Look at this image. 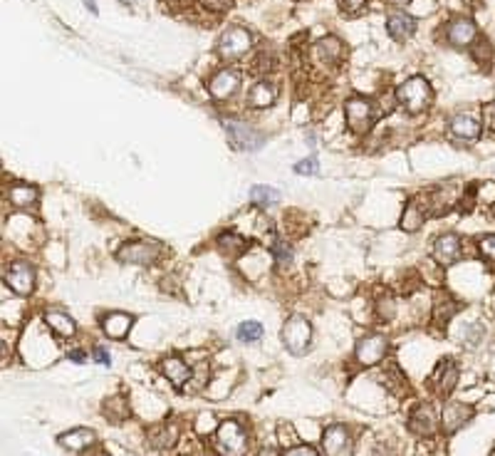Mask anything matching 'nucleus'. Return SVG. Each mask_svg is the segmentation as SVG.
I'll return each instance as SVG.
<instances>
[{"label": "nucleus", "mask_w": 495, "mask_h": 456, "mask_svg": "<svg viewBox=\"0 0 495 456\" xmlns=\"http://www.w3.org/2000/svg\"><path fill=\"white\" fill-rule=\"evenodd\" d=\"M478 253L485 258V261L495 263V233H488V236L480 238V241H478Z\"/></svg>", "instance_id": "35"}, {"label": "nucleus", "mask_w": 495, "mask_h": 456, "mask_svg": "<svg viewBox=\"0 0 495 456\" xmlns=\"http://www.w3.org/2000/svg\"><path fill=\"white\" fill-rule=\"evenodd\" d=\"M85 6L90 8L92 13H97V3H95V0H85Z\"/></svg>", "instance_id": "49"}, {"label": "nucleus", "mask_w": 495, "mask_h": 456, "mask_svg": "<svg viewBox=\"0 0 495 456\" xmlns=\"http://www.w3.org/2000/svg\"><path fill=\"white\" fill-rule=\"evenodd\" d=\"M409 427L414 434L419 436H431L436 431V417H433L431 407H419L411 412L409 417Z\"/></svg>", "instance_id": "25"}, {"label": "nucleus", "mask_w": 495, "mask_h": 456, "mask_svg": "<svg viewBox=\"0 0 495 456\" xmlns=\"http://www.w3.org/2000/svg\"><path fill=\"white\" fill-rule=\"evenodd\" d=\"M280 201V193L272 186H253L251 188V204L258 209H270Z\"/></svg>", "instance_id": "30"}, {"label": "nucleus", "mask_w": 495, "mask_h": 456, "mask_svg": "<svg viewBox=\"0 0 495 456\" xmlns=\"http://www.w3.org/2000/svg\"><path fill=\"white\" fill-rule=\"evenodd\" d=\"M69 360H75V362H85V352H80V350H75V352H69Z\"/></svg>", "instance_id": "46"}, {"label": "nucleus", "mask_w": 495, "mask_h": 456, "mask_svg": "<svg viewBox=\"0 0 495 456\" xmlns=\"http://www.w3.org/2000/svg\"><path fill=\"white\" fill-rule=\"evenodd\" d=\"M166 3H183V0H166Z\"/></svg>", "instance_id": "50"}, {"label": "nucleus", "mask_w": 495, "mask_h": 456, "mask_svg": "<svg viewBox=\"0 0 495 456\" xmlns=\"http://www.w3.org/2000/svg\"><path fill=\"white\" fill-rule=\"evenodd\" d=\"M473 417V407H466L461 402H448L441 412V427L446 434H456L461 427H466V422Z\"/></svg>", "instance_id": "14"}, {"label": "nucleus", "mask_w": 495, "mask_h": 456, "mask_svg": "<svg viewBox=\"0 0 495 456\" xmlns=\"http://www.w3.org/2000/svg\"><path fill=\"white\" fill-rule=\"evenodd\" d=\"M235 335H238L240 343H258V340L263 338V325L260 322H256V320H248V322L240 325Z\"/></svg>", "instance_id": "33"}, {"label": "nucleus", "mask_w": 495, "mask_h": 456, "mask_svg": "<svg viewBox=\"0 0 495 456\" xmlns=\"http://www.w3.org/2000/svg\"><path fill=\"white\" fill-rule=\"evenodd\" d=\"M272 67H275V57H272L270 50H260V55H258V60L253 62V72H270Z\"/></svg>", "instance_id": "34"}, {"label": "nucleus", "mask_w": 495, "mask_h": 456, "mask_svg": "<svg viewBox=\"0 0 495 456\" xmlns=\"http://www.w3.org/2000/svg\"><path fill=\"white\" fill-rule=\"evenodd\" d=\"M295 172L300 174V177H314V174L320 172V161L314 159V156H309V159H302L295 164Z\"/></svg>", "instance_id": "38"}, {"label": "nucleus", "mask_w": 495, "mask_h": 456, "mask_svg": "<svg viewBox=\"0 0 495 456\" xmlns=\"http://www.w3.org/2000/svg\"><path fill=\"white\" fill-rule=\"evenodd\" d=\"M216 449H218L221 456H245V451H248V434L233 419L221 422L218 429H216Z\"/></svg>", "instance_id": "3"}, {"label": "nucleus", "mask_w": 495, "mask_h": 456, "mask_svg": "<svg viewBox=\"0 0 495 456\" xmlns=\"http://www.w3.org/2000/svg\"><path fill=\"white\" fill-rule=\"evenodd\" d=\"M342 55H344V45H342V40L337 35H327V38L314 43V57L320 60L322 64H327V67H335L342 60Z\"/></svg>", "instance_id": "15"}, {"label": "nucleus", "mask_w": 495, "mask_h": 456, "mask_svg": "<svg viewBox=\"0 0 495 456\" xmlns=\"http://www.w3.org/2000/svg\"><path fill=\"white\" fill-rule=\"evenodd\" d=\"M253 48V35L251 30H245L240 25H230L223 30L218 40V55L223 60H240L243 55H248Z\"/></svg>", "instance_id": "4"}, {"label": "nucleus", "mask_w": 495, "mask_h": 456, "mask_svg": "<svg viewBox=\"0 0 495 456\" xmlns=\"http://www.w3.org/2000/svg\"><path fill=\"white\" fill-rule=\"evenodd\" d=\"M275 99H277V87L267 80H260L253 85L251 92H248V99H245V102H248V107H253V109H267L275 104Z\"/></svg>", "instance_id": "18"}, {"label": "nucleus", "mask_w": 495, "mask_h": 456, "mask_svg": "<svg viewBox=\"0 0 495 456\" xmlns=\"http://www.w3.org/2000/svg\"><path fill=\"white\" fill-rule=\"evenodd\" d=\"M134 325V317L127 315V312H109V315L102 317V330L104 335L112 340H124L129 335Z\"/></svg>", "instance_id": "17"}, {"label": "nucleus", "mask_w": 495, "mask_h": 456, "mask_svg": "<svg viewBox=\"0 0 495 456\" xmlns=\"http://www.w3.org/2000/svg\"><path fill=\"white\" fill-rule=\"evenodd\" d=\"M431 99H433V90L426 77H409V80L396 90V102L409 114L426 112Z\"/></svg>", "instance_id": "1"}, {"label": "nucleus", "mask_w": 495, "mask_h": 456, "mask_svg": "<svg viewBox=\"0 0 495 456\" xmlns=\"http://www.w3.org/2000/svg\"><path fill=\"white\" fill-rule=\"evenodd\" d=\"M198 3L211 13H228L233 8V0H198Z\"/></svg>", "instance_id": "39"}, {"label": "nucleus", "mask_w": 495, "mask_h": 456, "mask_svg": "<svg viewBox=\"0 0 495 456\" xmlns=\"http://www.w3.org/2000/svg\"><path fill=\"white\" fill-rule=\"evenodd\" d=\"M282 456H320V454H317L312 446H293V449H288Z\"/></svg>", "instance_id": "42"}, {"label": "nucleus", "mask_w": 495, "mask_h": 456, "mask_svg": "<svg viewBox=\"0 0 495 456\" xmlns=\"http://www.w3.org/2000/svg\"><path fill=\"white\" fill-rule=\"evenodd\" d=\"M270 251H272V256H275L277 268H290V265H293V248H290V243L275 241Z\"/></svg>", "instance_id": "32"}, {"label": "nucleus", "mask_w": 495, "mask_h": 456, "mask_svg": "<svg viewBox=\"0 0 495 456\" xmlns=\"http://www.w3.org/2000/svg\"><path fill=\"white\" fill-rule=\"evenodd\" d=\"M258 456H280V454H277V451H275V449H263V451H260V454H258Z\"/></svg>", "instance_id": "47"}, {"label": "nucleus", "mask_w": 495, "mask_h": 456, "mask_svg": "<svg viewBox=\"0 0 495 456\" xmlns=\"http://www.w3.org/2000/svg\"><path fill=\"white\" fill-rule=\"evenodd\" d=\"M161 248L156 243H144V241H134L127 243L117 251V261L119 263H129V265H151L156 263Z\"/></svg>", "instance_id": "8"}, {"label": "nucleus", "mask_w": 495, "mask_h": 456, "mask_svg": "<svg viewBox=\"0 0 495 456\" xmlns=\"http://www.w3.org/2000/svg\"><path fill=\"white\" fill-rule=\"evenodd\" d=\"M367 3L369 0H340V11L344 13V15L354 18V15H359V13L367 11Z\"/></svg>", "instance_id": "36"}, {"label": "nucleus", "mask_w": 495, "mask_h": 456, "mask_svg": "<svg viewBox=\"0 0 495 456\" xmlns=\"http://www.w3.org/2000/svg\"><path fill=\"white\" fill-rule=\"evenodd\" d=\"M389 3H391V6H409V3H411V0H389Z\"/></svg>", "instance_id": "48"}, {"label": "nucleus", "mask_w": 495, "mask_h": 456, "mask_svg": "<svg viewBox=\"0 0 495 456\" xmlns=\"http://www.w3.org/2000/svg\"><path fill=\"white\" fill-rule=\"evenodd\" d=\"M57 444L67 451H87L92 444H95V431L80 427V429H72V431H67V434L60 436Z\"/></svg>", "instance_id": "23"}, {"label": "nucleus", "mask_w": 495, "mask_h": 456, "mask_svg": "<svg viewBox=\"0 0 495 456\" xmlns=\"http://www.w3.org/2000/svg\"><path fill=\"white\" fill-rule=\"evenodd\" d=\"M8 288L15 293V296L25 298L35 290V268L30 263H11L3 275Z\"/></svg>", "instance_id": "9"}, {"label": "nucleus", "mask_w": 495, "mask_h": 456, "mask_svg": "<svg viewBox=\"0 0 495 456\" xmlns=\"http://www.w3.org/2000/svg\"><path fill=\"white\" fill-rule=\"evenodd\" d=\"M146 441L154 449H171L179 441V427L174 422H164V424L151 427L149 434H146Z\"/></svg>", "instance_id": "20"}, {"label": "nucleus", "mask_w": 495, "mask_h": 456, "mask_svg": "<svg viewBox=\"0 0 495 456\" xmlns=\"http://www.w3.org/2000/svg\"><path fill=\"white\" fill-rule=\"evenodd\" d=\"M377 310H379V315H382V320H391V317H394V312H396L394 298H391V296H382L377 300Z\"/></svg>", "instance_id": "37"}, {"label": "nucleus", "mask_w": 495, "mask_h": 456, "mask_svg": "<svg viewBox=\"0 0 495 456\" xmlns=\"http://www.w3.org/2000/svg\"><path fill=\"white\" fill-rule=\"evenodd\" d=\"M216 246H218L221 251L225 253V256L235 258V256H240V253L248 251V246H251V241H245V238L240 236V233H235V231H225V233H221V236H218V241H216Z\"/></svg>", "instance_id": "28"}, {"label": "nucleus", "mask_w": 495, "mask_h": 456, "mask_svg": "<svg viewBox=\"0 0 495 456\" xmlns=\"http://www.w3.org/2000/svg\"><path fill=\"white\" fill-rule=\"evenodd\" d=\"M45 322H48V328L53 330L55 335L60 338H72L77 333V322L67 315L64 310H45Z\"/></svg>", "instance_id": "21"}, {"label": "nucleus", "mask_w": 495, "mask_h": 456, "mask_svg": "<svg viewBox=\"0 0 495 456\" xmlns=\"http://www.w3.org/2000/svg\"><path fill=\"white\" fill-rule=\"evenodd\" d=\"M456 303L451 300V296H443V293H438V300L436 305H433V322L436 325H443V322H448V317L456 312Z\"/></svg>", "instance_id": "31"}, {"label": "nucleus", "mask_w": 495, "mask_h": 456, "mask_svg": "<svg viewBox=\"0 0 495 456\" xmlns=\"http://www.w3.org/2000/svg\"><path fill=\"white\" fill-rule=\"evenodd\" d=\"M161 370H164L166 380H169L174 387L188 385V380L193 377V370L181 360V357H179V354H174V357H166V360L161 362Z\"/></svg>", "instance_id": "19"}, {"label": "nucleus", "mask_w": 495, "mask_h": 456, "mask_svg": "<svg viewBox=\"0 0 495 456\" xmlns=\"http://www.w3.org/2000/svg\"><path fill=\"white\" fill-rule=\"evenodd\" d=\"M461 253H463V243H461V238H458L456 233H443V236H438L431 248L433 261H436L438 265H443V268L456 263L458 258H461Z\"/></svg>", "instance_id": "10"}, {"label": "nucleus", "mask_w": 495, "mask_h": 456, "mask_svg": "<svg viewBox=\"0 0 495 456\" xmlns=\"http://www.w3.org/2000/svg\"><path fill=\"white\" fill-rule=\"evenodd\" d=\"M448 132L461 141H475L480 137V124L470 114H456L448 122Z\"/></svg>", "instance_id": "16"}, {"label": "nucleus", "mask_w": 495, "mask_h": 456, "mask_svg": "<svg viewBox=\"0 0 495 456\" xmlns=\"http://www.w3.org/2000/svg\"><path fill=\"white\" fill-rule=\"evenodd\" d=\"M95 360L102 362V365H109V362H112V357H109V352H104L102 347H95Z\"/></svg>", "instance_id": "44"}, {"label": "nucleus", "mask_w": 495, "mask_h": 456, "mask_svg": "<svg viewBox=\"0 0 495 456\" xmlns=\"http://www.w3.org/2000/svg\"><path fill=\"white\" fill-rule=\"evenodd\" d=\"M8 199L15 209H32V206L38 204L40 199V191L30 184H13L8 188Z\"/></svg>", "instance_id": "24"}, {"label": "nucleus", "mask_w": 495, "mask_h": 456, "mask_svg": "<svg viewBox=\"0 0 495 456\" xmlns=\"http://www.w3.org/2000/svg\"><path fill=\"white\" fill-rule=\"evenodd\" d=\"M433 382H436V392L443 394V397H448V394L456 389L458 385V367L453 365L451 360L448 362H441L436 370V375H433Z\"/></svg>", "instance_id": "26"}, {"label": "nucleus", "mask_w": 495, "mask_h": 456, "mask_svg": "<svg viewBox=\"0 0 495 456\" xmlns=\"http://www.w3.org/2000/svg\"><path fill=\"white\" fill-rule=\"evenodd\" d=\"M85 456H109V451L104 449V446H90Z\"/></svg>", "instance_id": "45"}, {"label": "nucleus", "mask_w": 495, "mask_h": 456, "mask_svg": "<svg viewBox=\"0 0 495 456\" xmlns=\"http://www.w3.org/2000/svg\"><path fill=\"white\" fill-rule=\"evenodd\" d=\"M322 451L325 456H351V436L344 424L327 427L322 434Z\"/></svg>", "instance_id": "12"}, {"label": "nucleus", "mask_w": 495, "mask_h": 456, "mask_svg": "<svg viewBox=\"0 0 495 456\" xmlns=\"http://www.w3.org/2000/svg\"><path fill=\"white\" fill-rule=\"evenodd\" d=\"M386 30L391 38L401 43V40H409L411 35H414L416 20L411 15H406V13H391V15L386 18Z\"/></svg>", "instance_id": "22"}, {"label": "nucleus", "mask_w": 495, "mask_h": 456, "mask_svg": "<svg viewBox=\"0 0 495 456\" xmlns=\"http://www.w3.org/2000/svg\"><path fill=\"white\" fill-rule=\"evenodd\" d=\"M386 350H389V340L386 335H379V333H372L367 335V338H362L357 343V350H354V354H357V362L364 367H374L379 365V362L386 357Z\"/></svg>", "instance_id": "7"}, {"label": "nucleus", "mask_w": 495, "mask_h": 456, "mask_svg": "<svg viewBox=\"0 0 495 456\" xmlns=\"http://www.w3.org/2000/svg\"><path fill=\"white\" fill-rule=\"evenodd\" d=\"M309 340H312V325H309L307 317L293 315L288 317L285 328H282V343L293 354H302L309 347Z\"/></svg>", "instance_id": "5"}, {"label": "nucleus", "mask_w": 495, "mask_h": 456, "mask_svg": "<svg viewBox=\"0 0 495 456\" xmlns=\"http://www.w3.org/2000/svg\"><path fill=\"white\" fill-rule=\"evenodd\" d=\"M225 134H228V141L235 151H258L265 144V137L260 132H256L243 122H235V119L225 122Z\"/></svg>", "instance_id": "6"}, {"label": "nucleus", "mask_w": 495, "mask_h": 456, "mask_svg": "<svg viewBox=\"0 0 495 456\" xmlns=\"http://www.w3.org/2000/svg\"><path fill=\"white\" fill-rule=\"evenodd\" d=\"M426 211L421 209L419 206V201H409L406 204V209H404V214H401V221H399V228L401 231H406V233H416V231H421V226L426 223Z\"/></svg>", "instance_id": "27"}, {"label": "nucleus", "mask_w": 495, "mask_h": 456, "mask_svg": "<svg viewBox=\"0 0 495 456\" xmlns=\"http://www.w3.org/2000/svg\"><path fill=\"white\" fill-rule=\"evenodd\" d=\"M238 90H240V75L235 70H218L208 80V95L214 97L216 102L230 99Z\"/></svg>", "instance_id": "11"}, {"label": "nucleus", "mask_w": 495, "mask_h": 456, "mask_svg": "<svg viewBox=\"0 0 495 456\" xmlns=\"http://www.w3.org/2000/svg\"><path fill=\"white\" fill-rule=\"evenodd\" d=\"M473 57L478 60L480 64H483V57H485V62H488V60H490V45L485 43V40H480V43L473 48Z\"/></svg>", "instance_id": "41"}, {"label": "nucleus", "mask_w": 495, "mask_h": 456, "mask_svg": "<svg viewBox=\"0 0 495 456\" xmlns=\"http://www.w3.org/2000/svg\"><path fill=\"white\" fill-rule=\"evenodd\" d=\"M129 414H132V409H129V402L122 397V394H117V397H109L107 402H104V417H107L109 422H114V424L124 422Z\"/></svg>", "instance_id": "29"}, {"label": "nucleus", "mask_w": 495, "mask_h": 456, "mask_svg": "<svg viewBox=\"0 0 495 456\" xmlns=\"http://www.w3.org/2000/svg\"><path fill=\"white\" fill-rule=\"evenodd\" d=\"M483 117H485V127L495 132V102L488 104V107L483 109Z\"/></svg>", "instance_id": "43"}, {"label": "nucleus", "mask_w": 495, "mask_h": 456, "mask_svg": "<svg viewBox=\"0 0 495 456\" xmlns=\"http://www.w3.org/2000/svg\"><path fill=\"white\" fill-rule=\"evenodd\" d=\"M196 429L201 431V434H211L214 429H218V427H216L214 414H201V417H198V422H196Z\"/></svg>", "instance_id": "40"}, {"label": "nucleus", "mask_w": 495, "mask_h": 456, "mask_svg": "<svg viewBox=\"0 0 495 456\" xmlns=\"http://www.w3.org/2000/svg\"><path fill=\"white\" fill-rule=\"evenodd\" d=\"M443 30H446V40L453 48H468V45H473L475 35H478V27L468 18H456Z\"/></svg>", "instance_id": "13"}, {"label": "nucleus", "mask_w": 495, "mask_h": 456, "mask_svg": "<svg viewBox=\"0 0 495 456\" xmlns=\"http://www.w3.org/2000/svg\"><path fill=\"white\" fill-rule=\"evenodd\" d=\"M344 119L354 134H367L377 122V104L367 97H349L344 102Z\"/></svg>", "instance_id": "2"}]
</instances>
